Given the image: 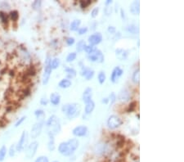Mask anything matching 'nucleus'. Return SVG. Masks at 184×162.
Instances as JSON below:
<instances>
[{
    "label": "nucleus",
    "instance_id": "obj_1",
    "mask_svg": "<svg viewBox=\"0 0 184 162\" xmlns=\"http://www.w3.org/2000/svg\"><path fill=\"white\" fill-rule=\"evenodd\" d=\"M45 125H46L47 129H48V135L55 136V135H56V134H58L60 133L61 129L60 120H59L58 118L56 117V115H51L46 120Z\"/></svg>",
    "mask_w": 184,
    "mask_h": 162
},
{
    "label": "nucleus",
    "instance_id": "obj_2",
    "mask_svg": "<svg viewBox=\"0 0 184 162\" xmlns=\"http://www.w3.org/2000/svg\"><path fill=\"white\" fill-rule=\"evenodd\" d=\"M61 110L65 115L67 116L68 119L72 120L77 118L80 115L81 112V106L79 103H69L65 104L61 108Z\"/></svg>",
    "mask_w": 184,
    "mask_h": 162
},
{
    "label": "nucleus",
    "instance_id": "obj_3",
    "mask_svg": "<svg viewBox=\"0 0 184 162\" xmlns=\"http://www.w3.org/2000/svg\"><path fill=\"white\" fill-rule=\"evenodd\" d=\"M29 136L30 135H29L28 132L26 131V130H24L22 132L17 143L16 144V152H22L25 151V149L29 144Z\"/></svg>",
    "mask_w": 184,
    "mask_h": 162
},
{
    "label": "nucleus",
    "instance_id": "obj_4",
    "mask_svg": "<svg viewBox=\"0 0 184 162\" xmlns=\"http://www.w3.org/2000/svg\"><path fill=\"white\" fill-rule=\"evenodd\" d=\"M39 145L40 144H39L37 141H33L31 142V143H29L28 146L25 149V151H24L25 152V156L29 160H31V159L35 157V156L37 153Z\"/></svg>",
    "mask_w": 184,
    "mask_h": 162
},
{
    "label": "nucleus",
    "instance_id": "obj_5",
    "mask_svg": "<svg viewBox=\"0 0 184 162\" xmlns=\"http://www.w3.org/2000/svg\"><path fill=\"white\" fill-rule=\"evenodd\" d=\"M51 57L49 56V55H48L46 57V60H45V66H44V74H43V77H42V84L44 85H48V83L49 81V79H50V76H51L52 74V70L51 66H50V61H51Z\"/></svg>",
    "mask_w": 184,
    "mask_h": 162
},
{
    "label": "nucleus",
    "instance_id": "obj_6",
    "mask_svg": "<svg viewBox=\"0 0 184 162\" xmlns=\"http://www.w3.org/2000/svg\"><path fill=\"white\" fill-rule=\"evenodd\" d=\"M107 127L110 129H115L123 125V120L117 115H110L107 121Z\"/></svg>",
    "mask_w": 184,
    "mask_h": 162
},
{
    "label": "nucleus",
    "instance_id": "obj_7",
    "mask_svg": "<svg viewBox=\"0 0 184 162\" xmlns=\"http://www.w3.org/2000/svg\"><path fill=\"white\" fill-rule=\"evenodd\" d=\"M44 123L45 121H44V120H39L33 125V126L31 127V133L29 134L31 137V139H36L38 137L40 136L42 133L43 127H44Z\"/></svg>",
    "mask_w": 184,
    "mask_h": 162
},
{
    "label": "nucleus",
    "instance_id": "obj_8",
    "mask_svg": "<svg viewBox=\"0 0 184 162\" xmlns=\"http://www.w3.org/2000/svg\"><path fill=\"white\" fill-rule=\"evenodd\" d=\"M87 57H88V59L90 61L98 62V63H102V62H104V60H105V57H104L102 52L101 50L98 49V48L94 52H92V53L88 54Z\"/></svg>",
    "mask_w": 184,
    "mask_h": 162
},
{
    "label": "nucleus",
    "instance_id": "obj_9",
    "mask_svg": "<svg viewBox=\"0 0 184 162\" xmlns=\"http://www.w3.org/2000/svg\"><path fill=\"white\" fill-rule=\"evenodd\" d=\"M123 74V70L120 67V66H115L113 71L111 72V81L112 83H115L118 82L119 79L122 76V75Z\"/></svg>",
    "mask_w": 184,
    "mask_h": 162
},
{
    "label": "nucleus",
    "instance_id": "obj_10",
    "mask_svg": "<svg viewBox=\"0 0 184 162\" xmlns=\"http://www.w3.org/2000/svg\"><path fill=\"white\" fill-rule=\"evenodd\" d=\"M88 41L89 43V45L96 46V45L99 44L102 41V35L100 32H96V33L89 36Z\"/></svg>",
    "mask_w": 184,
    "mask_h": 162
},
{
    "label": "nucleus",
    "instance_id": "obj_11",
    "mask_svg": "<svg viewBox=\"0 0 184 162\" xmlns=\"http://www.w3.org/2000/svg\"><path fill=\"white\" fill-rule=\"evenodd\" d=\"M88 127L85 125H79L76 126L75 129L72 130V134L75 137H84L86 136L88 134Z\"/></svg>",
    "mask_w": 184,
    "mask_h": 162
},
{
    "label": "nucleus",
    "instance_id": "obj_12",
    "mask_svg": "<svg viewBox=\"0 0 184 162\" xmlns=\"http://www.w3.org/2000/svg\"><path fill=\"white\" fill-rule=\"evenodd\" d=\"M94 74H95V72H94V71L92 70V69L84 66H83L81 67L80 75H81L82 76H84L86 80H90L91 79H93V76H94Z\"/></svg>",
    "mask_w": 184,
    "mask_h": 162
},
{
    "label": "nucleus",
    "instance_id": "obj_13",
    "mask_svg": "<svg viewBox=\"0 0 184 162\" xmlns=\"http://www.w3.org/2000/svg\"><path fill=\"white\" fill-rule=\"evenodd\" d=\"M67 145H68V148H69V151H70V156L73 155L74 153H75V151L78 149L79 146V140L77 139H71L70 140H68L67 142Z\"/></svg>",
    "mask_w": 184,
    "mask_h": 162
},
{
    "label": "nucleus",
    "instance_id": "obj_14",
    "mask_svg": "<svg viewBox=\"0 0 184 162\" xmlns=\"http://www.w3.org/2000/svg\"><path fill=\"white\" fill-rule=\"evenodd\" d=\"M118 99L122 102H127L130 100V93L126 89H123L120 90L119 95H118Z\"/></svg>",
    "mask_w": 184,
    "mask_h": 162
},
{
    "label": "nucleus",
    "instance_id": "obj_15",
    "mask_svg": "<svg viewBox=\"0 0 184 162\" xmlns=\"http://www.w3.org/2000/svg\"><path fill=\"white\" fill-rule=\"evenodd\" d=\"M92 98H93V89L90 87H88L87 89H85V90L83 93L82 100H83L84 103H87L89 101H91Z\"/></svg>",
    "mask_w": 184,
    "mask_h": 162
},
{
    "label": "nucleus",
    "instance_id": "obj_16",
    "mask_svg": "<svg viewBox=\"0 0 184 162\" xmlns=\"http://www.w3.org/2000/svg\"><path fill=\"white\" fill-rule=\"evenodd\" d=\"M58 152L60 154H61L62 156H70V153L68 148V145L66 142H62L61 143L59 144L58 146Z\"/></svg>",
    "mask_w": 184,
    "mask_h": 162
},
{
    "label": "nucleus",
    "instance_id": "obj_17",
    "mask_svg": "<svg viewBox=\"0 0 184 162\" xmlns=\"http://www.w3.org/2000/svg\"><path fill=\"white\" fill-rule=\"evenodd\" d=\"M49 102H51L53 106H57L61 102V95L58 93H52L49 97Z\"/></svg>",
    "mask_w": 184,
    "mask_h": 162
},
{
    "label": "nucleus",
    "instance_id": "obj_18",
    "mask_svg": "<svg viewBox=\"0 0 184 162\" xmlns=\"http://www.w3.org/2000/svg\"><path fill=\"white\" fill-rule=\"evenodd\" d=\"M129 11L133 15H139L140 13V2L133 1L129 6Z\"/></svg>",
    "mask_w": 184,
    "mask_h": 162
},
{
    "label": "nucleus",
    "instance_id": "obj_19",
    "mask_svg": "<svg viewBox=\"0 0 184 162\" xmlns=\"http://www.w3.org/2000/svg\"><path fill=\"white\" fill-rule=\"evenodd\" d=\"M128 51H126L125 49H123V48H117L115 50V56L118 59H119L120 61H123V60H126L127 57H128Z\"/></svg>",
    "mask_w": 184,
    "mask_h": 162
},
{
    "label": "nucleus",
    "instance_id": "obj_20",
    "mask_svg": "<svg viewBox=\"0 0 184 162\" xmlns=\"http://www.w3.org/2000/svg\"><path fill=\"white\" fill-rule=\"evenodd\" d=\"M85 104L86 105L84 107V113H85V115H90L93 111V110L95 109V102L93 100H91Z\"/></svg>",
    "mask_w": 184,
    "mask_h": 162
},
{
    "label": "nucleus",
    "instance_id": "obj_21",
    "mask_svg": "<svg viewBox=\"0 0 184 162\" xmlns=\"http://www.w3.org/2000/svg\"><path fill=\"white\" fill-rule=\"evenodd\" d=\"M49 139L48 142V149L49 152H53L56 149V144H55V139L54 136L52 135H48Z\"/></svg>",
    "mask_w": 184,
    "mask_h": 162
},
{
    "label": "nucleus",
    "instance_id": "obj_22",
    "mask_svg": "<svg viewBox=\"0 0 184 162\" xmlns=\"http://www.w3.org/2000/svg\"><path fill=\"white\" fill-rule=\"evenodd\" d=\"M65 72L66 73V75H67L68 80L75 78L77 75V71H75V69L72 68V67H65Z\"/></svg>",
    "mask_w": 184,
    "mask_h": 162
},
{
    "label": "nucleus",
    "instance_id": "obj_23",
    "mask_svg": "<svg viewBox=\"0 0 184 162\" xmlns=\"http://www.w3.org/2000/svg\"><path fill=\"white\" fill-rule=\"evenodd\" d=\"M72 85V82L68 79H62V80L58 83V86L61 89H68Z\"/></svg>",
    "mask_w": 184,
    "mask_h": 162
},
{
    "label": "nucleus",
    "instance_id": "obj_24",
    "mask_svg": "<svg viewBox=\"0 0 184 162\" xmlns=\"http://www.w3.org/2000/svg\"><path fill=\"white\" fill-rule=\"evenodd\" d=\"M80 25H81V21L80 20H74V21L70 23V31H78L79 28H80Z\"/></svg>",
    "mask_w": 184,
    "mask_h": 162
},
{
    "label": "nucleus",
    "instance_id": "obj_25",
    "mask_svg": "<svg viewBox=\"0 0 184 162\" xmlns=\"http://www.w3.org/2000/svg\"><path fill=\"white\" fill-rule=\"evenodd\" d=\"M34 114H35V115L39 120H44V121H45V112L44 110H42V109H37V110H35Z\"/></svg>",
    "mask_w": 184,
    "mask_h": 162
},
{
    "label": "nucleus",
    "instance_id": "obj_26",
    "mask_svg": "<svg viewBox=\"0 0 184 162\" xmlns=\"http://www.w3.org/2000/svg\"><path fill=\"white\" fill-rule=\"evenodd\" d=\"M8 17H9V19L12 21H18L19 19V12L17 10H12V11H10V12L8 13Z\"/></svg>",
    "mask_w": 184,
    "mask_h": 162
},
{
    "label": "nucleus",
    "instance_id": "obj_27",
    "mask_svg": "<svg viewBox=\"0 0 184 162\" xmlns=\"http://www.w3.org/2000/svg\"><path fill=\"white\" fill-rule=\"evenodd\" d=\"M61 64V61L60 59L57 58V57H54L53 59H51V61H50V66H51L52 70H56L59 67Z\"/></svg>",
    "mask_w": 184,
    "mask_h": 162
},
{
    "label": "nucleus",
    "instance_id": "obj_28",
    "mask_svg": "<svg viewBox=\"0 0 184 162\" xmlns=\"http://www.w3.org/2000/svg\"><path fill=\"white\" fill-rule=\"evenodd\" d=\"M0 21L5 25H7L9 22V17H8V14L7 12L0 11Z\"/></svg>",
    "mask_w": 184,
    "mask_h": 162
},
{
    "label": "nucleus",
    "instance_id": "obj_29",
    "mask_svg": "<svg viewBox=\"0 0 184 162\" xmlns=\"http://www.w3.org/2000/svg\"><path fill=\"white\" fill-rule=\"evenodd\" d=\"M86 46H87V44L84 39L79 40V42L77 43L76 51L78 52H83V51H84V48H85V47H86Z\"/></svg>",
    "mask_w": 184,
    "mask_h": 162
},
{
    "label": "nucleus",
    "instance_id": "obj_30",
    "mask_svg": "<svg viewBox=\"0 0 184 162\" xmlns=\"http://www.w3.org/2000/svg\"><path fill=\"white\" fill-rule=\"evenodd\" d=\"M7 154V148L5 145H2L0 147V162H2L5 160Z\"/></svg>",
    "mask_w": 184,
    "mask_h": 162
},
{
    "label": "nucleus",
    "instance_id": "obj_31",
    "mask_svg": "<svg viewBox=\"0 0 184 162\" xmlns=\"http://www.w3.org/2000/svg\"><path fill=\"white\" fill-rule=\"evenodd\" d=\"M132 81L136 85H138L140 82V71L139 69H137L133 73V76H132Z\"/></svg>",
    "mask_w": 184,
    "mask_h": 162
},
{
    "label": "nucleus",
    "instance_id": "obj_32",
    "mask_svg": "<svg viewBox=\"0 0 184 162\" xmlns=\"http://www.w3.org/2000/svg\"><path fill=\"white\" fill-rule=\"evenodd\" d=\"M106 80H107V75H106L105 71H100L98 75V82H99V84H100V85L104 84Z\"/></svg>",
    "mask_w": 184,
    "mask_h": 162
},
{
    "label": "nucleus",
    "instance_id": "obj_33",
    "mask_svg": "<svg viewBox=\"0 0 184 162\" xmlns=\"http://www.w3.org/2000/svg\"><path fill=\"white\" fill-rule=\"evenodd\" d=\"M31 7L35 11H40L41 9V7H42V1L40 0H35L32 2L31 4Z\"/></svg>",
    "mask_w": 184,
    "mask_h": 162
},
{
    "label": "nucleus",
    "instance_id": "obj_34",
    "mask_svg": "<svg viewBox=\"0 0 184 162\" xmlns=\"http://www.w3.org/2000/svg\"><path fill=\"white\" fill-rule=\"evenodd\" d=\"M16 144H12L10 146L9 149L7 150V154L9 156V157L12 158L16 156Z\"/></svg>",
    "mask_w": 184,
    "mask_h": 162
},
{
    "label": "nucleus",
    "instance_id": "obj_35",
    "mask_svg": "<svg viewBox=\"0 0 184 162\" xmlns=\"http://www.w3.org/2000/svg\"><path fill=\"white\" fill-rule=\"evenodd\" d=\"M77 57V53L75 52H70V53H69L67 55V56H66V59H65V61H66V62H72V61H74L76 59Z\"/></svg>",
    "mask_w": 184,
    "mask_h": 162
},
{
    "label": "nucleus",
    "instance_id": "obj_36",
    "mask_svg": "<svg viewBox=\"0 0 184 162\" xmlns=\"http://www.w3.org/2000/svg\"><path fill=\"white\" fill-rule=\"evenodd\" d=\"M127 31H128V32H130L131 34L136 35V34L138 32V26H135V25H129V26L127 27Z\"/></svg>",
    "mask_w": 184,
    "mask_h": 162
},
{
    "label": "nucleus",
    "instance_id": "obj_37",
    "mask_svg": "<svg viewBox=\"0 0 184 162\" xmlns=\"http://www.w3.org/2000/svg\"><path fill=\"white\" fill-rule=\"evenodd\" d=\"M92 3L91 0H81L80 2H79V4H80V7L81 8L84 9V8H87L88 7H89Z\"/></svg>",
    "mask_w": 184,
    "mask_h": 162
},
{
    "label": "nucleus",
    "instance_id": "obj_38",
    "mask_svg": "<svg viewBox=\"0 0 184 162\" xmlns=\"http://www.w3.org/2000/svg\"><path fill=\"white\" fill-rule=\"evenodd\" d=\"M0 8L2 9V12H5L7 10H9L11 8V6L7 2H0Z\"/></svg>",
    "mask_w": 184,
    "mask_h": 162
},
{
    "label": "nucleus",
    "instance_id": "obj_39",
    "mask_svg": "<svg viewBox=\"0 0 184 162\" xmlns=\"http://www.w3.org/2000/svg\"><path fill=\"white\" fill-rule=\"evenodd\" d=\"M108 98H109V102H111V105L114 104L115 102H116V99H117L116 94L114 92H112V93H110L109 97H108Z\"/></svg>",
    "mask_w": 184,
    "mask_h": 162
},
{
    "label": "nucleus",
    "instance_id": "obj_40",
    "mask_svg": "<svg viewBox=\"0 0 184 162\" xmlns=\"http://www.w3.org/2000/svg\"><path fill=\"white\" fill-rule=\"evenodd\" d=\"M26 119H27V116H26V115H23L22 117H21L19 120H17V121L15 123V128L21 126V125L25 122V120H26Z\"/></svg>",
    "mask_w": 184,
    "mask_h": 162
},
{
    "label": "nucleus",
    "instance_id": "obj_41",
    "mask_svg": "<svg viewBox=\"0 0 184 162\" xmlns=\"http://www.w3.org/2000/svg\"><path fill=\"white\" fill-rule=\"evenodd\" d=\"M97 49V48L95 46H92V45H87L85 48H84V51L87 52V54H90L93 52H94L95 50Z\"/></svg>",
    "mask_w": 184,
    "mask_h": 162
},
{
    "label": "nucleus",
    "instance_id": "obj_42",
    "mask_svg": "<svg viewBox=\"0 0 184 162\" xmlns=\"http://www.w3.org/2000/svg\"><path fill=\"white\" fill-rule=\"evenodd\" d=\"M34 162H49V160L46 156H40L36 158Z\"/></svg>",
    "mask_w": 184,
    "mask_h": 162
},
{
    "label": "nucleus",
    "instance_id": "obj_43",
    "mask_svg": "<svg viewBox=\"0 0 184 162\" xmlns=\"http://www.w3.org/2000/svg\"><path fill=\"white\" fill-rule=\"evenodd\" d=\"M75 38L67 37L66 39H65V43H66V44H67L68 46H72V45L75 44Z\"/></svg>",
    "mask_w": 184,
    "mask_h": 162
},
{
    "label": "nucleus",
    "instance_id": "obj_44",
    "mask_svg": "<svg viewBox=\"0 0 184 162\" xmlns=\"http://www.w3.org/2000/svg\"><path fill=\"white\" fill-rule=\"evenodd\" d=\"M88 27L86 26H84V27H80V28L78 30V34H79V35H83L84 34H86L88 32Z\"/></svg>",
    "mask_w": 184,
    "mask_h": 162
},
{
    "label": "nucleus",
    "instance_id": "obj_45",
    "mask_svg": "<svg viewBox=\"0 0 184 162\" xmlns=\"http://www.w3.org/2000/svg\"><path fill=\"white\" fill-rule=\"evenodd\" d=\"M99 13V7H94L91 12V17L93 18H96Z\"/></svg>",
    "mask_w": 184,
    "mask_h": 162
},
{
    "label": "nucleus",
    "instance_id": "obj_46",
    "mask_svg": "<svg viewBox=\"0 0 184 162\" xmlns=\"http://www.w3.org/2000/svg\"><path fill=\"white\" fill-rule=\"evenodd\" d=\"M136 105H137V102H131V103L129 104V106H128V112H132V111H133V110H135Z\"/></svg>",
    "mask_w": 184,
    "mask_h": 162
},
{
    "label": "nucleus",
    "instance_id": "obj_47",
    "mask_svg": "<svg viewBox=\"0 0 184 162\" xmlns=\"http://www.w3.org/2000/svg\"><path fill=\"white\" fill-rule=\"evenodd\" d=\"M49 102V100L46 97H43L40 99V104L42 105V106H47Z\"/></svg>",
    "mask_w": 184,
    "mask_h": 162
},
{
    "label": "nucleus",
    "instance_id": "obj_48",
    "mask_svg": "<svg viewBox=\"0 0 184 162\" xmlns=\"http://www.w3.org/2000/svg\"><path fill=\"white\" fill-rule=\"evenodd\" d=\"M104 12H105V14L107 16H110L112 13V7L111 6H106Z\"/></svg>",
    "mask_w": 184,
    "mask_h": 162
},
{
    "label": "nucleus",
    "instance_id": "obj_49",
    "mask_svg": "<svg viewBox=\"0 0 184 162\" xmlns=\"http://www.w3.org/2000/svg\"><path fill=\"white\" fill-rule=\"evenodd\" d=\"M107 31L109 32L110 34H115V31H116V29H115V26H108Z\"/></svg>",
    "mask_w": 184,
    "mask_h": 162
},
{
    "label": "nucleus",
    "instance_id": "obj_50",
    "mask_svg": "<svg viewBox=\"0 0 184 162\" xmlns=\"http://www.w3.org/2000/svg\"><path fill=\"white\" fill-rule=\"evenodd\" d=\"M120 15H121V18L122 20H123V21H126V14H125V12H124V10L123 9V8H121L120 9Z\"/></svg>",
    "mask_w": 184,
    "mask_h": 162
},
{
    "label": "nucleus",
    "instance_id": "obj_51",
    "mask_svg": "<svg viewBox=\"0 0 184 162\" xmlns=\"http://www.w3.org/2000/svg\"><path fill=\"white\" fill-rule=\"evenodd\" d=\"M102 102L104 104H107L108 102H109V98H102Z\"/></svg>",
    "mask_w": 184,
    "mask_h": 162
},
{
    "label": "nucleus",
    "instance_id": "obj_52",
    "mask_svg": "<svg viewBox=\"0 0 184 162\" xmlns=\"http://www.w3.org/2000/svg\"><path fill=\"white\" fill-rule=\"evenodd\" d=\"M112 2H112V0H107V1L105 2V4H106V6H110V5L111 4Z\"/></svg>",
    "mask_w": 184,
    "mask_h": 162
},
{
    "label": "nucleus",
    "instance_id": "obj_53",
    "mask_svg": "<svg viewBox=\"0 0 184 162\" xmlns=\"http://www.w3.org/2000/svg\"><path fill=\"white\" fill-rule=\"evenodd\" d=\"M52 162H59V161H57V160H54V161H52Z\"/></svg>",
    "mask_w": 184,
    "mask_h": 162
},
{
    "label": "nucleus",
    "instance_id": "obj_54",
    "mask_svg": "<svg viewBox=\"0 0 184 162\" xmlns=\"http://www.w3.org/2000/svg\"><path fill=\"white\" fill-rule=\"evenodd\" d=\"M136 162H137V161H136Z\"/></svg>",
    "mask_w": 184,
    "mask_h": 162
}]
</instances>
